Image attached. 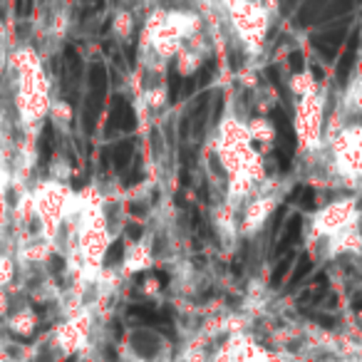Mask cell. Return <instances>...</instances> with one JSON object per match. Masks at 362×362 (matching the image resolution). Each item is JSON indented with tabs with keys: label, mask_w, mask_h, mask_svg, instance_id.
I'll list each match as a JSON object with an SVG mask.
<instances>
[{
	"label": "cell",
	"mask_w": 362,
	"mask_h": 362,
	"mask_svg": "<svg viewBox=\"0 0 362 362\" xmlns=\"http://www.w3.org/2000/svg\"><path fill=\"white\" fill-rule=\"evenodd\" d=\"M226 8L228 18H231L236 35L241 37L243 47L248 52H258L266 40L268 30V13L261 3L256 0H221Z\"/></svg>",
	"instance_id": "1"
},
{
	"label": "cell",
	"mask_w": 362,
	"mask_h": 362,
	"mask_svg": "<svg viewBox=\"0 0 362 362\" xmlns=\"http://www.w3.org/2000/svg\"><path fill=\"white\" fill-rule=\"evenodd\" d=\"M70 202V192L62 187L60 181H42L33 192V204H35V216L47 233H55L65 223V209Z\"/></svg>",
	"instance_id": "2"
},
{
	"label": "cell",
	"mask_w": 362,
	"mask_h": 362,
	"mask_svg": "<svg viewBox=\"0 0 362 362\" xmlns=\"http://www.w3.org/2000/svg\"><path fill=\"white\" fill-rule=\"evenodd\" d=\"M357 221H360V206H357V199H337V202H330L325 209H320V211L315 214L313 226L317 228V233L332 238L340 231L355 228Z\"/></svg>",
	"instance_id": "3"
},
{
	"label": "cell",
	"mask_w": 362,
	"mask_h": 362,
	"mask_svg": "<svg viewBox=\"0 0 362 362\" xmlns=\"http://www.w3.org/2000/svg\"><path fill=\"white\" fill-rule=\"evenodd\" d=\"M296 134L305 151H317L322 144V97H305L298 102Z\"/></svg>",
	"instance_id": "4"
},
{
	"label": "cell",
	"mask_w": 362,
	"mask_h": 362,
	"mask_svg": "<svg viewBox=\"0 0 362 362\" xmlns=\"http://www.w3.org/2000/svg\"><path fill=\"white\" fill-rule=\"evenodd\" d=\"M276 206H278L276 194H261V192L253 194V197L248 199L246 209H243V216L238 218V226H241L246 233L258 231V228L271 218V214L276 211Z\"/></svg>",
	"instance_id": "5"
},
{
	"label": "cell",
	"mask_w": 362,
	"mask_h": 362,
	"mask_svg": "<svg viewBox=\"0 0 362 362\" xmlns=\"http://www.w3.org/2000/svg\"><path fill=\"white\" fill-rule=\"evenodd\" d=\"M248 134H251V141H256V144H261V156L263 151L271 149V144L276 141V124H273L268 117H253L251 122H248Z\"/></svg>",
	"instance_id": "6"
},
{
	"label": "cell",
	"mask_w": 362,
	"mask_h": 362,
	"mask_svg": "<svg viewBox=\"0 0 362 362\" xmlns=\"http://www.w3.org/2000/svg\"><path fill=\"white\" fill-rule=\"evenodd\" d=\"M176 60V72H179L181 77H189V75H194V72L202 67V52H197L194 47H189V45H184L179 50V55L174 57Z\"/></svg>",
	"instance_id": "7"
},
{
	"label": "cell",
	"mask_w": 362,
	"mask_h": 362,
	"mask_svg": "<svg viewBox=\"0 0 362 362\" xmlns=\"http://www.w3.org/2000/svg\"><path fill=\"white\" fill-rule=\"evenodd\" d=\"M291 92L298 100H305V97H315L317 95V82L310 72H296L291 77Z\"/></svg>",
	"instance_id": "8"
},
{
	"label": "cell",
	"mask_w": 362,
	"mask_h": 362,
	"mask_svg": "<svg viewBox=\"0 0 362 362\" xmlns=\"http://www.w3.org/2000/svg\"><path fill=\"white\" fill-rule=\"evenodd\" d=\"M132 345H134V350L139 352L141 357L149 360V357H154L156 350H159V337L149 330H136L134 335H132Z\"/></svg>",
	"instance_id": "9"
},
{
	"label": "cell",
	"mask_w": 362,
	"mask_h": 362,
	"mask_svg": "<svg viewBox=\"0 0 362 362\" xmlns=\"http://www.w3.org/2000/svg\"><path fill=\"white\" fill-rule=\"evenodd\" d=\"M112 33L117 37H122V40H127L134 33V18H132V13H117L115 21H112Z\"/></svg>",
	"instance_id": "10"
},
{
	"label": "cell",
	"mask_w": 362,
	"mask_h": 362,
	"mask_svg": "<svg viewBox=\"0 0 362 362\" xmlns=\"http://www.w3.org/2000/svg\"><path fill=\"white\" fill-rule=\"evenodd\" d=\"M345 107L352 115H362V80H355L345 95Z\"/></svg>",
	"instance_id": "11"
},
{
	"label": "cell",
	"mask_w": 362,
	"mask_h": 362,
	"mask_svg": "<svg viewBox=\"0 0 362 362\" xmlns=\"http://www.w3.org/2000/svg\"><path fill=\"white\" fill-rule=\"evenodd\" d=\"M47 115H50L57 124H67V122L72 119V107L67 105L65 100H52L50 102V112H47Z\"/></svg>",
	"instance_id": "12"
},
{
	"label": "cell",
	"mask_w": 362,
	"mask_h": 362,
	"mask_svg": "<svg viewBox=\"0 0 362 362\" xmlns=\"http://www.w3.org/2000/svg\"><path fill=\"white\" fill-rule=\"evenodd\" d=\"M166 102V90L164 87H149V90L144 92V105L151 107V110H159L161 105Z\"/></svg>",
	"instance_id": "13"
},
{
	"label": "cell",
	"mask_w": 362,
	"mask_h": 362,
	"mask_svg": "<svg viewBox=\"0 0 362 362\" xmlns=\"http://www.w3.org/2000/svg\"><path fill=\"white\" fill-rule=\"evenodd\" d=\"M11 273H13V266L6 256H0V283L11 281Z\"/></svg>",
	"instance_id": "14"
},
{
	"label": "cell",
	"mask_w": 362,
	"mask_h": 362,
	"mask_svg": "<svg viewBox=\"0 0 362 362\" xmlns=\"http://www.w3.org/2000/svg\"><path fill=\"white\" fill-rule=\"evenodd\" d=\"M65 362H75V357H67V360Z\"/></svg>",
	"instance_id": "15"
}]
</instances>
